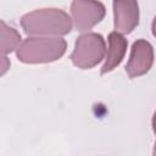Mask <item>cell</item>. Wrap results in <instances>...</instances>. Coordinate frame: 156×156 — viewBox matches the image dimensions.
I'll return each mask as SVG.
<instances>
[{"label": "cell", "instance_id": "obj_2", "mask_svg": "<svg viewBox=\"0 0 156 156\" xmlns=\"http://www.w3.org/2000/svg\"><path fill=\"white\" fill-rule=\"evenodd\" d=\"M66 49L67 43L60 37H30L20 44L16 56L23 63H48L62 57Z\"/></svg>", "mask_w": 156, "mask_h": 156}, {"label": "cell", "instance_id": "obj_11", "mask_svg": "<svg viewBox=\"0 0 156 156\" xmlns=\"http://www.w3.org/2000/svg\"><path fill=\"white\" fill-rule=\"evenodd\" d=\"M152 155L156 156V143H155V146H154V151H152Z\"/></svg>", "mask_w": 156, "mask_h": 156}, {"label": "cell", "instance_id": "obj_9", "mask_svg": "<svg viewBox=\"0 0 156 156\" xmlns=\"http://www.w3.org/2000/svg\"><path fill=\"white\" fill-rule=\"evenodd\" d=\"M151 30H152V35L156 38V16L152 20V24H151Z\"/></svg>", "mask_w": 156, "mask_h": 156}, {"label": "cell", "instance_id": "obj_10", "mask_svg": "<svg viewBox=\"0 0 156 156\" xmlns=\"http://www.w3.org/2000/svg\"><path fill=\"white\" fill-rule=\"evenodd\" d=\"M152 129H154V133L156 134V111L152 116Z\"/></svg>", "mask_w": 156, "mask_h": 156}, {"label": "cell", "instance_id": "obj_7", "mask_svg": "<svg viewBox=\"0 0 156 156\" xmlns=\"http://www.w3.org/2000/svg\"><path fill=\"white\" fill-rule=\"evenodd\" d=\"M107 40H108V49L105 56V62L101 67V74L111 72L117 66H119V63L124 58L128 45L127 39L117 32H111L107 37Z\"/></svg>", "mask_w": 156, "mask_h": 156}, {"label": "cell", "instance_id": "obj_4", "mask_svg": "<svg viewBox=\"0 0 156 156\" xmlns=\"http://www.w3.org/2000/svg\"><path fill=\"white\" fill-rule=\"evenodd\" d=\"M105 5L100 1L74 0L71 4L72 21L78 32L91 29L105 17Z\"/></svg>", "mask_w": 156, "mask_h": 156}, {"label": "cell", "instance_id": "obj_3", "mask_svg": "<svg viewBox=\"0 0 156 156\" xmlns=\"http://www.w3.org/2000/svg\"><path fill=\"white\" fill-rule=\"evenodd\" d=\"M106 54V43L101 34L88 32L76 39L69 58L80 69H89L100 63Z\"/></svg>", "mask_w": 156, "mask_h": 156}, {"label": "cell", "instance_id": "obj_1", "mask_svg": "<svg viewBox=\"0 0 156 156\" xmlns=\"http://www.w3.org/2000/svg\"><path fill=\"white\" fill-rule=\"evenodd\" d=\"M21 27L27 35L56 38L72 29V18L60 9H39L21 17Z\"/></svg>", "mask_w": 156, "mask_h": 156}, {"label": "cell", "instance_id": "obj_8", "mask_svg": "<svg viewBox=\"0 0 156 156\" xmlns=\"http://www.w3.org/2000/svg\"><path fill=\"white\" fill-rule=\"evenodd\" d=\"M1 26V54L2 57H5L6 54L11 52L13 49L17 50L21 41V34L11 27H7L4 21L0 22Z\"/></svg>", "mask_w": 156, "mask_h": 156}, {"label": "cell", "instance_id": "obj_5", "mask_svg": "<svg viewBox=\"0 0 156 156\" xmlns=\"http://www.w3.org/2000/svg\"><path fill=\"white\" fill-rule=\"evenodd\" d=\"M154 48L145 39H138L133 43L130 56L126 65V72L130 78L144 76L154 65Z\"/></svg>", "mask_w": 156, "mask_h": 156}, {"label": "cell", "instance_id": "obj_6", "mask_svg": "<svg viewBox=\"0 0 156 156\" xmlns=\"http://www.w3.org/2000/svg\"><path fill=\"white\" fill-rule=\"evenodd\" d=\"M115 17V32L132 33L139 24V5L134 0H116L112 2Z\"/></svg>", "mask_w": 156, "mask_h": 156}]
</instances>
